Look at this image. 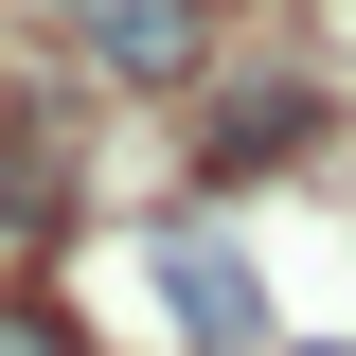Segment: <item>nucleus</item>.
I'll return each instance as SVG.
<instances>
[{"label": "nucleus", "mask_w": 356, "mask_h": 356, "mask_svg": "<svg viewBox=\"0 0 356 356\" xmlns=\"http://www.w3.org/2000/svg\"><path fill=\"white\" fill-rule=\"evenodd\" d=\"M54 54L107 89H196L214 72V0H54Z\"/></svg>", "instance_id": "f257e3e1"}, {"label": "nucleus", "mask_w": 356, "mask_h": 356, "mask_svg": "<svg viewBox=\"0 0 356 356\" xmlns=\"http://www.w3.org/2000/svg\"><path fill=\"white\" fill-rule=\"evenodd\" d=\"M303 125H321V72H196V178H267V161H303Z\"/></svg>", "instance_id": "f03ea898"}, {"label": "nucleus", "mask_w": 356, "mask_h": 356, "mask_svg": "<svg viewBox=\"0 0 356 356\" xmlns=\"http://www.w3.org/2000/svg\"><path fill=\"white\" fill-rule=\"evenodd\" d=\"M161 285H178V321H196L214 356H267V303H250V267H232L214 232H178V250H161Z\"/></svg>", "instance_id": "7ed1b4c3"}, {"label": "nucleus", "mask_w": 356, "mask_h": 356, "mask_svg": "<svg viewBox=\"0 0 356 356\" xmlns=\"http://www.w3.org/2000/svg\"><path fill=\"white\" fill-rule=\"evenodd\" d=\"M72 143H36V125H0V250H36V232H72Z\"/></svg>", "instance_id": "20e7f679"}, {"label": "nucleus", "mask_w": 356, "mask_h": 356, "mask_svg": "<svg viewBox=\"0 0 356 356\" xmlns=\"http://www.w3.org/2000/svg\"><path fill=\"white\" fill-rule=\"evenodd\" d=\"M0 356H89V339H72V303H54V285H0Z\"/></svg>", "instance_id": "39448f33"}]
</instances>
